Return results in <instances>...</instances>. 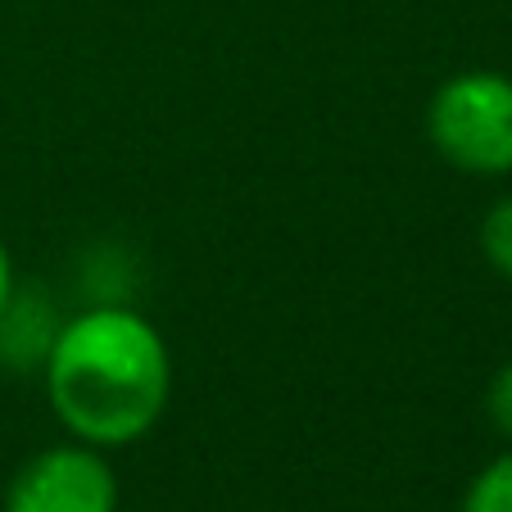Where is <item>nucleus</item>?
I'll return each instance as SVG.
<instances>
[{"instance_id":"39448f33","label":"nucleus","mask_w":512,"mask_h":512,"mask_svg":"<svg viewBox=\"0 0 512 512\" xmlns=\"http://www.w3.org/2000/svg\"><path fill=\"white\" fill-rule=\"evenodd\" d=\"M458 512H512V449L476 467V476L458 499Z\"/></svg>"},{"instance_id":"f03ea898","label":"nucleus","mask_w":512,"mask_h":512,"mask_svg":"<svg viewBox=\"0 0 512 512\" xmlns=\"http://www.w3.org/2000/svg\"><path fill=\"white\" fill-rule=\"evenodd\" d=\"M426 141L467 177L512 173V73L463 68L426 100Z\"/></svg>"},{"instance_id":"0eeeda50","label":"nucleus","mask_w":512,"mask_h":512,"mask_svg":"<svg viewBox=\"0 0 512 512\" xmlns=\"http://www.w3.org/2000/svg\"><path fill=\"white\" fill-rule=\"evenodd\" d=\"M485 417H490V426L512 445V358L490 377V386H485Z\"/></svg>"},{"instance_id":"423d86ee","label":"nucleus","mask_w":512,"mask_h":512,"mask_svg":"<svg viewBox=\"0 0 512 512\" xmlns=\"http://www.w3.org/2000/svg\"><path fill=\"white\" fill-rule=\"evenodd\" d=\"M476 245H481V259L490 263L503 281H512V191L499 195V200L485 209Z\"/></svg>"},{"instance_id":"7ed1b4c3","label":"nucleus","mask_w":512,"mask_h":512,"mask_svg":"<svg viewBox=\"0 0 512 512\" xmlns=\"http://www.w3.org/2000/svg\"><path fill=\"white\" fill-rule=\"evenodd\" d=\"M0 512H118V476L105 449L64 440L32 454Z\"/></svg>"},{"instance_id":"f257e3e1","label":"nucleus","mask_w":512,"mask_h":512,"mask_svg":"<svg viewBox=\"0 0 512 512\" xmlns=\"http://www.w3.org/2000/svg\"><path fill=\"white\" fill-rule=\"evenodd\" d=\"M41 386L50 413L91 449H132L155 431L173 399V354L141 309L123 300H96L55 327Z\"/></svg>"},{"instance_id":"6e6552de","label":"nucleus","mask_w":512,"mask_h":512,"mask_svg":"<svg viewBox=\"0 0 512 512\" xmlns=\"http://www.w3.org/2000/svg\"><path fill=\"white\" fill-rule=\"evenodd\" d=\"M14 295H19V277H14L10 245L0 241V318H5V309H10V304H14Z\"/></svg>"},{"instance_id":"20e7f679","label":"nucleus","mask_w":512,"mask_h":512,"mask_svg":"<svg viewBox=\"0 0 512 512\" xmlns=\"http://www.w3.org/2000/svg\"><path fill=\"white\" fill-rule=\"evenodd\" d=\"M55 327H59L55 313L19 290L14 304L5 309V318H0V358L19 363V372L41 368V358H46L50 340H55Z\"/></svg>"}]
</instances>
